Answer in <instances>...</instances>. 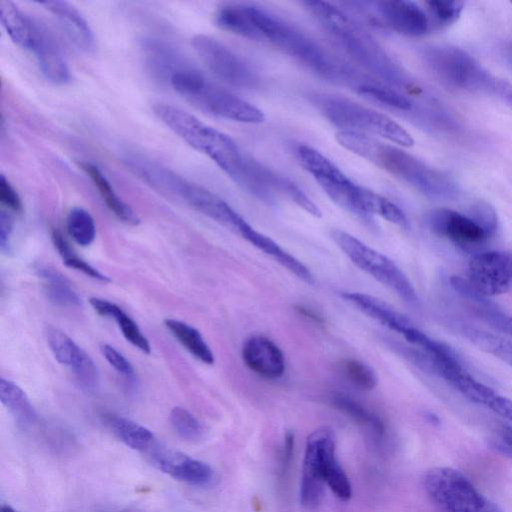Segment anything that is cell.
<instances>
[{
    "label": "cell",
    "instance_id": "obj_1",
    "mask_svg": "<svg viewBox=\"0 0 512 512\" xmlns=\"http://www.w3.org/2000/svg\"><path fill=\"white\" fill-rule=\"evenodd\" d=\"M304 5L346 54L380 82L398 91L410 86L400 66L343 10L324 1H306Z\"/></svg>",
    "mask_w": 512,
    "mask_h": 512
},
{
    "label": "cell",
    "instance_id": "obj_2",
    "mask_svg": "<svg viewBox=\"0 0 512 512\" xmlns=\"http://www.w3.org/2000/svg\"><path fill=\"white\" fill-rule=\"evenodd\" d=\"M126 165L157 191L182 200L220 225L244 237L251 225L226 201L174 171L142 155H130Z\"/></svg>",
    "mask_w": 512,
    "mask_h": 512
},
{
    "label": "cell",
    "instance_id": "obj_3",
    "mask_svg": "<svg viewBox=\"0 0 512 512\" xmlns=\"http://www.w3.org/2000/svg\"><path fill=\"white\" fill-rule=\"evenodd\" d=\"M326 486L342 501L352 496L350 480L336 456L334 432L323 426L311 432L306 440L299 489L302 507L307 511L317 510Z\"/></svg>",
    "mask_w": 512,
    "mask_h": 512
},
{
    "label": "cell",
    "instance_id": "obj_4",
    "mask_svg": "<svg viewBox=\"0 0 512 512\" xmlns=\"http://www.w3.org/2000/svg\"><path fill=\"white\" fill-rule=\"evenodd\" d=\"M245 6L261 40H267L318 75L333 82L347 83L352 68L340 62L317 42L283 19L262 8Z\"/></svg>",
    "mask_w": 512,
    "mask_h": 512
},
{
    "label": "cell",
    "instance_id": "obj_5",
    "mask_svg": "<svg viewBox=\"0 0 512 512\" xmlns=\"http://www.w3.org/2000/svg\"><path fill=\"white\" fill-rule=\"evenodd\" d=\"M169 82L188 102L216 116L248 124H259L265 119L259 108L218 86L190 66L174 72Z\"/></svg>",
    "mask_w": 512,
    "mask_h": 512
},
{
    "label": "cell",
    "instance_id": "obj_6",
    "mask_svg": "<svg viewBox=\"0 0 512 512\" xmlns=\"http://www.w3.org/2000/svg\"><path fill=\"white\" fill-rule=\"evenodd\" d=\"M153 111L176 135L212 159L228 176L245 157L231 137L205 124L192 114L164 103L156 104Z\"/></svg>",
    "mask_w": 512,
    "mask_h": 512
},
{
    "label": "cell",
    "instance_id": "obj_7",
    "mask_svg": "<svg viewBox=\"0 0 512 512\" xmlns=\"http://www.w3.org/2000/svg\"><path fill=\"white\" fill-rule=\"evenodd\" d=\"M311 101L330 123L343 131L376 135L404 147H411L414 144L412 136L400 124L350 99L314 94Z\"/></svg>",
    "mask_w": 512,
    "mask_h": 512
},
{
    "label": "cell",
    "instance_id": "obj_8",
    "mask_svg": "<svg viewBox=\"0 0 512 512\" xmlns=\"http://www.w3.org/2000/svg\"><path fill=\"white\" fill-rule=\"evenodd\" d=\"M362 158L405 181L430 197H449L455 189L442 173L431 169L403 150L376 138L369 139L363 149Z\"/></svg>",
    "mask_w": 512,
    "mask_h": 512
},
{
    "label": "cell",
    "instance_id": "obj_9",
    "mask_svg": "<svg viewBox=\"0 0 512 512\" xmlns=\"http://www.w3.org/2000/svg\"><path fill=\"white\" fill-rule=\"evenodd\" d=\"M424 490L438 512H503L459 470L438 466L426 471Z\"/></svg>",
    "mask_w": 512,
    "mask_h": 512
},
{
    "label": "cell",
    "instance_id": "obj_10",
    "mask_svg": "<svg viewBox=\"0 0 512 512\" xmlns=\"http://www.w3.org/2000/svg\"><path fill=\"white\" fill-rule=\"evenodd\" d=\"M331 236L336 245L358 268L391 289L406 303L418 304L416 290L393 260L345 231L333 230Z\"/></svg>",
    "mask_w": 512,
    "mask_h": 512
},
{
    "label": "cell",
    "instance_id": "obj_11",
    "mask_svg": "<svg viewBox=\"0 0 512 512\" xmlns=\"http://www.w3.org/2000/svg\"><path fill=\"white\" fill-rule=\"evenodd\" d=\"M302 167L312 175L326 195L347 211L368 219L361 206L363 187L352 182L332 161L307 145L296 150Z\"/></svg>",
    "mask_w": 512,
    "mask_h": 512
},
{
    "label": "cell",
    "instance_id": "obj_12",
    "mask_svg": "<svg viewBox=\"0 0 512 512\" xmlns=\"http://www.w3.org/2000/svg\"><path fill=\"white\" fill-rule=\"evenodd\" d=\"M191 44L208 70L222 82L247 89L259 85L256 72L217 39L205 34H197L192 38Z\"/></svg>",
    "mask_w": 512,
    "mask_h": 512
},
{
    "label": "cell",
    "instance_id": "obj_13",
    "mask_svg": "<svg viewBox=\"0 0 512 512\" xmlns=\"http://www.w3.org/2000/svg\"><path fill=\"white\" fill-rule=\"evenodd\" d=\"M430 230L465 251L483 247L496 230L486 226L471 213L468 215L447 208H438L427 215Z\"/></svg>",
    "mask_w": 512,
    "mask_h": 512
},
{
    "label": "cell",
    "instance_id": "obj_14",
    "mask_svg": "<svg viewBox=\"0 0 512 512\" xmlns=\"http://www.w3.org/2000/svg\"><path fill=\"white\" fill-rule=\"evenodd\" d=\"M465 279L485 298L509 292L512 290V253L499 250L476 253L468 263Z\"/></svg>",
    "mask_w": 512,
    "mask_h": 512
},
{
    "label": "cell",
    "instance_id": "obj_15",
    "mask_svg": "<svg viewBox=\"0 0 512 512\" xmlns=\"http://www.w3.org/2000/svg\"><path fill=\"white\" fill-rule=\"evenodd\" d=\"M45 335L55 359L69 367L82 386L95 389L98 386L99 374L90 356L66 333L54 326H47Z\"/></svg>",
    "mask_w": 512,
    "mask_h": 512
},
{
    "label": "cell",
    "instance_id": "obj_16",
    "mask_svg": "<svg viewBox=\"0 0 512 512\" xmlns=\"http://www.w3.org/2000/svg\"><path fill=\"white\" fill-rule=\"evenodd\" d=\"M369 11L386 27L407 36H422L431 29L428 14L411 1L366 2Z\"/></svg>",
    "mask_w": 512,
    "mask_h": 512
},
{
    "label": "cell",
    "instance_id": "obj_17",
    "mask_svg": "<svg viewBox=\"0 0 512 512\" xmlns=\"http://www.w3.org/2000/svg\"><path fill=\"white\" fill-rule=\"evenodd\" d=\"M150 451L154 465L175 480L202 486L208 484L213 478L212 468L203 461L155 445Z\"/></svg>",
    "mask_w": 512,
    "mask_h": 512
},
{
    "label": "cell",
    "instance_id": "obj_18",
    "mask_svg": "<svg viewBox=\"0 0 512 512\" xmlns=\"http://www.w3.org/2000/svg\"><path fill=\"white\" fill-rule=\"evenodd\" d=\"M30 51L34 53L38 66L48 81L57 85L70 82V69L56 38L43 23L37 20H35V34Z\"/></svg>",
    "mask_w": 512,
    "mask_h": 512
},
{
    "label": "cell",
    "instance_id": "obj_19",
    "mask_svg": "<svg viewBox=\"0 0 512 512\" xmlns=\"http://www.w3.org/2000/svg\"><path fill=\"white\" fill-rule=\"evenodd\" d=\"M241 357L249 370L264 379L276 380L285 372L284 354L268 337L257 335L246 339Z\"/></svg>",
    "mask_w": 512,
    "mask_h": 512
},
{
    "label": "cell",
    "instance_id": "obj_20",
    "mask_svg": "<svg viewBox=\"0 0 512 512\" xmlns=\"http://www.w3.org/2000/svg\"><path fill=\"white\" fill-rule=\"evenodd\" d=\"M341 297L363 314L402 337L416 327L407 316L377 297L359 292H344Z\"/></svg>",
    "mask_w": 512,
    "mask_h": 512
},
{
    "label": "cell",
    "instance_id": "obj_21",
    "mask_svg": "<svg viewBox=\"0 0 512 512\" xmlns=\"http://www.w3.org/2000/svg\"><path fill=\"white\" fill-rule=\"evenodd\" d=\"M428 60L437 74L456 85L466 86L481 78L477 65L460 50H432L428 54Z\"/></svg>",
    "mask_w": 512,
    "mask_h": 512
},
{
    "label": "cell",
    "instance_id": "obj_22",
    "mask_svg": "<svg viewBox=\"0 0 512 512\" xmlns=\"http://www.w3.org/2000/svg\"><path fill=\"white\" fill-rule=\"evenodd\" d=\"M52 13L65 30L71 41L81 50L91 52L95 49V37L83 15L65 1L41 2Z\"/></svg>",
    "mask_w": 512,
    "mask_h": 512
},
{
    "label": "cell",
    "instance_id": "obj_23",
    "mask_svg": "<svg viewBox=\"0 0 512 512\" xmlns=\"http://www.w3.org/2000/svg\"><path fill=\"white\" fill-rule=\"evenodd\" d=\"M328 401L332 407L366 430L376 441L384 439L386 435L384 421L361 402L350 395L339 392L331 393Z\"/></svg>",
    "mask_w": 512,
    "mask_h": 512
},
{
    "label": "cell",
    "instance_id": "obj_24",
    "mask_svg": "<svg viewBox=\"0 0 512 512\" xmlns=\"http://www.w3.org/2000/svg\"><path fill=\"white\" fill-rule=\"evenodd\" d=\"M142 51L149 69L163 79H169L174 72L186 64L174 47L159 39L143 40Z\"/></svg>",
    "mask_w": 512,
    "mask_h": 512
},
{
    "label": "cell",
    "instance_id": "obj_25",
    "mask_svg": "<svg viewBox=\"0 0 512 512\" xmlns=\"http://www.w3.org/2000/svg\"><path fill=\"white\" fill-rule=\"evenodd\" d=\"M90 305L97 314L112 318L116 321L124 338L143 353L149 354L151 346L142 334L136 322L127 315L118 305L108 300L92 297Z\"/></svg>",
    "mask_w": 512,
    "mask_h": 512
},
{
    "label": "cell",
    "instance_id": "obj_26",
    "mask_svg": "<svg viewBox=\"0 0 512 512\" xmlns=\"http://www.w3.org/2000/svg\"><path fill=\"white\" fill-rule=\"evenodd\" d=\"M79 166L92 180L105 204L118 219L130 225L139 224L140 220L136 213L117 195L99 167L89 162H81Z\"/></svg>",
    "mask_w": 512,
    "mask_h": 512
},
{
    "label": "cell",
    "instance_id": "obj_27",
    "mask_svg": "<svg viewBox=\"0 0 512 512\" xmlns=\"http://www.w3.org/2000/svg\"><path fill=\"white\" fill-rule=\"evenodd\" d=\"M0 20L11 40L30 50L35 34V20L25 15L15 3L0 1Z\"/></svg>",
    "mask_w": 512,
    "mask_h": 512
},
{
    "label": "cell",
    "instance_id": "obj_28",
    "mask_svg": "<svg viewBox=\"0 0 512 512\" xmlns=\"http://www.w3.org/2000/svg\"><path fill=\"white\" fill-rule=\"evenodd\" d=\"M103 419L114 435L128 447L138 451H147L154 446L153 433L143 425L111 413L105 414Z\"/></svg>",
    "mask_w": 512,
    "mask_h": 512
},
{
    "label": "cell",
    "instance_id": "obj_29",
    "mask_svg": "<svg viewBox=\"0 0 512 512\" xmlns=\"http://www.w3.org/2000/svg\"><path fill=\"white\" fill-rule=\"evenodd\" d=\"M352 88L361 96L382 106L401 111L412 109V102L408 97L380 81L359 76Z\"/></svg>",
    "mask_w": 512,
    "mask_h": 512
},
{
    "label": "cell",
    "instance_id": "obj_30",
    "mask_svg": "<svg viewBox=\"0 0 512 512\" xmlns=\"http://www.w3.org/2000/svg\"><path fill=\"white\" fill-rule=\"evenodd\" d=\"M36 274L45 282V291L51 302L62 307H78L81 299L69 280L53 267L39 264Z\"/></svg>",
    "mask_w": 512,
    "mask_h": 512
},
{
    "label": "cell",
    "instance_id": "obj_31",
    "mask_svg": "<svg viewBox=\"0 0 512 512\" xmlns=\"http://www.w3.org/2000/svg\"><path fill=\"white\" fill-rule=\"evenodd\" d=\"M457 331L478 348L512 366V342L472 324L456 322Z\"/></svg>",
    "mask_w": 512,
    "mask_h": 512
},
{
    "label": "cell",
    "instance_id": "obj_32",
    "mask_svg": "<svg viewBox=\"0 0 512 512\" xmlns=\"http://www.w3.org/2000/svg\"><path fill=\"white\" fill-rule=\"evenodd\" d=\"M0 400L22 426L36 421L37 414L27 394L13 381L0 379Z\"/></svg>",
    "mask_w": 512,
    "mask_h": 512
},
{
    "label": "cell",
    "instance_id": "obj_33",
    "mask_svg": "<svg viewBox=\"0 0 512 512\" xmlns=\"http://www.w3.org/2000/svg\"><path fill=\"white\" fill-rule=\"evenodd\" d=\"M164 324L178 342L195 358L207 365L214 363L213 352L196 328L176 319H166Z\"/></svg>",
    "mask_w": 512,
    "mask_h": 512
},
{
    "label": "cell",
    "instance_id": "obj_34",
    "mask_svg": "<svg viewBox=\"0 0 512 512\" xmlns=\"http://www.w3.org/2000/svg\"><path fill=\"white\" fill-rule=\"evenodd\" d=\"M215 22L225 31L245 38L261 40L245 5L230 4L221 7L216 13Z\"/></svg>",
    "mask_w": 512,
    "mask_h": 512
},
{
    "label": "cell",
    "instance_id": "obj_35",
    "mask_svg": "<svg viewBox=\"0 0 512 512\" xmlns=\"http://www.w3.org/2000/svg\"><path fill=\"white\" fill-rule=\"evenodd\" d=\"M361 206L368 218L371 215H378L398 226H408V220L404 212L396 204L376 192L363 188Z\"/></svg>",
    "mask_w": 512,
    "mask_h": 512
},
{
    "label": "cell",
    "instance_id": "obj_36",
    "mask_svg": "<svg viewBox=\"0 0 512 512\" xmlns=\"http://www.w3.org/2000/svg\"><path fill=\"white\" fill-rule=\"evenodd\" d=\"M466 301L471 304L474 313L489 326L512 337V315L480 295L473 296Z\"/></svg>",
    "mask_w": 512,
    "mask_h": 512
},
{
    "label": "cell",
    "instance_id": "obj_37",
    "mask_svg": "<svg viewBox=\"0 0 512 512\" xmlns=\"http://www.w3.org/2000/svg\"><path fill=\"white\" fill-rule=\"evenodd\" d=\"M67 230L80 246H89L96 236V225L92 215L82 207H73L67 215Z\"/></svg>",
    "mask_w": 512,
    "mask_h": 512
},
{
    "label": "cell",
    "instance_id": "obj_38",
    "mask_svg": "<svg viewBox=\"0 0 512 512\" xmlns=\"http://www.w3.org/2000/svg\"><path fill=\"white\" fill-rule=\"evenodd\" d=\"M51 237L56 250L67 267L82 272L86 276L104 283L111 281L107 275L101 273L95 267L77 256L59 230L54 229Z\"/></svg>",
    "mask_w": 512,
    "mask_h": 512
},
{
    "label": "cell",
    "instance_id": "obj_39",
    "mask_svg": "<svg viewBox=\"0 0 512 512\" xmlns=\"http://www.w3.org/2000/svg\"><path fill=\"white\" fill-rule=\"evenodd\" d=\"M340 369L345 379L362 391L374 389L378 383L375 371L368 364L353 358L344 359Z\"/></svg>",
    "mask_w": 512,
    "mask_h": 512
},
{
    "label": "cell",
    "instance_id": "obj_40",
    "mask_svg": "<svg viewBox=\"0 0 512 512\" xmlns=\"http://www.w3.org/2000/svg\"><path fill=\"white\" fill-rule=\"evenodd\" d=\"M431 26L447 27L456 22L464 8L463 1L430 0L425 2Z\"/></svg>",
    "mask_w": 512,
    "mask_h": 512
},
{
    "label": "cell",
    "instance_id": "obj_41",
    "mask_svg": "<svg viewBox=\"0 0 512 512\" xmlns=\"http://www.w3.org/2000/svg\"><path fill=\"white\" fill-rule=\"evenodd\" d=\"M170 422L176 433L184 440L197 442L202 439L204 429L198 419L182 407H174L170 413Z\"/></svg>",
    "mask_w": 512,
    "mask_h": 512
},
{
    "label": "cell",
    "instance_id": "obj_42",
    "mask_svg": "<svg viewBox=\"0 0 512 512\" xmlns=\"http://www.w3.org/2000/svg\"><path fill=\"white\" fill-rule=\"evenodd\" d=\"M100 351L107 362L127 381L135 382L136 374L132 364L116 348L109 344H102Z\"/></svg>",
    "mask_w": 512,
    "mask_h": 512
},
{
    "label": "cell",
    "instance_id": "obj_43",
    "mask_svg": "<svg viewBox=\"0 0 512 512\" xmlns=\"http://www.w3.org/2000/svg\"><path fill=\"white\" fill-rule=\"evenodd\" d=\"M281 192L309 214L321 217V211L318 206L289 179L283 178Z\"/></svg>",
    "mask_w": 512,
    "mask_h": 512
},
{
    "label": "cell",
    "instance_id": "obj_44",
    "mask_svg": "<svg viewBox=\"0 0 512 512\" xmlns=\"http://www.w3.org/2000/svg\"><path fill=\"white\" fill-rule=\"evenodd\" d=\"M0 201L2 205L15 213L22 211V202L19 194L4 175L0 177Z\"/></svg>",
    "mask_w": 512,
    "mask_h": 512
},
{
    "label": "cell",
    "instance_id": "obj_45",
    "mask_svg": "<svg viewBox=\"0 0 512 512\" xmlns=\"http://www.w3.org/2000/svg\"><path fill=\"white\" fill-rule=\"evenodd\" d=\"M295 437L293 432H286L279 454V470L283 475L287 472L294 453Z\"/></svg>",
    "mask_w": 512,
    "mask_h": 512
},
{
    "label": "cell",
    "instance_id": "obj_46",
    "mask_svg": "<svg viewBox=\"0 0 512 512\" xmlns=\"http://www.w3.org/2000/svg\"><path fill=\"white\" fill-rule=\"evenodd\" d=\"M13 230V220L11 215L5 211L0 212V248L6 250L9 245V239Z\"/></svg>",
    "mask_w": 512,
    "mask_h": 512
},
{
    "label": "cell",
    "instance_id": "obj_47",
    "mask_svg": "<svg viewBox=\"0 0 512 512\" xmlns=\"http://www.w3.org/2000/svg\"><path fill=\"white\" fill-rule=\"evenodd\" d=\"M296 310L303 316L317 322V323H322L323 322V319L322 317L315 313V311L311 310L310 308L308 307H304V306H297L296 307Z\"/></svg>",
    "mask_w": 512,
    "mask_h": 512
},
{
    "label": "cell",
    "instance_id": "obj_48",
    "mask_svg": "<svg viewBox=\"0 0 512 512\" xmlns=\"http://www.w3.org/2000/svg\"><path fill=\"white\" fill-rule=\"evenodd\" d=\"M502 89L505 91V94L507 95V97H509L512 100V86L511 85L504 86V87H502Z\"/></svg>",
    "mask_w": 512,
    "mask_h": 512
},
{
    "label": "cell",
    "instance_id": "obj_49",
    "mask_svg": "<svg viewBox=\"0 0 512 512\" xmlns=\"http://www.w3.org/2000/svg\"><path fill=\"white\" fill-rule=\"evenodd\" d=\"M0 512H17V511L9 505H2L0 508Z\"/></svg>",
    "mask_w": 512,
    "mask_h": 512
}]
</instances>
